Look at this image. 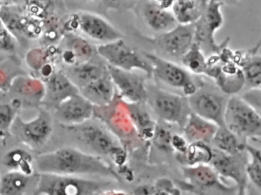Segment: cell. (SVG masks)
Listing matches in <instances>:
<instances>
[{"label":"cell","instance_id":"15","mask_svg":"<svg viewBox=\"0 0 261 195\" xmlns=\"http://www.w3.org/2000/svg\"><path fill=\"white\" fill-rule=\"evenodd\" d=\"M247 160L248 155L246 151L228 155L213 149V157L209 165L221 178L233 180L237 186L247 185L245 172Z\"/></svg>","mask_w":261,"mask_h":195},{"label":"cell","instance_id":"17","mask_svg":"<svg viewBox=\"0 0 261 195\" xmlns=\"http://www.w3.org/2000/svg\"><path fill=\"white\" fill-rule=\"evenodd\" d=\"M62 62L68 67L88 62L94 58L95 48L85 38L75 33L64 35L59 48Z\"/></svg>","mask_w":261,"mask_h":195},{"label":"cell","instance_id":"38","mask_svg":"<svg viewBox=\"0 0 261 195\" xmlns=\"http://www.w3.org/2000/svg\"><path fill=\"white\" fill-rule=\"evenodd\" d=\"M189 143L186 141L185 137L181 136L178 134L172 135V140H171V147L172 150L175 151L178 154V156L183 155L187 149Z\"/></svg>","mask_w":261,"mask_h":195},{"label":"cell","instance_id":"9","mask_svg":"<svg viewBox=\"0 0 261 195\" xmlns=\"http://www.w3.org/2000/svg\"><path fill=\"white\" fill-rule=\"evenodd\" d=\"M219 89L206 86L204 83L188 97L191 112L218 127H224V113L228 98Z\"/></svg>","mask_w":261,"mask_h":195},{"label":"cell","instance_id":"39","mask_svg":"<svg viewBox=\"0 0 261 195\" xmlns=\"http://www.w3.org/2000/svg\"><path fill=\"white\" fill-rule=\"evenodd\" d=\"M155 191V189L154 185L143 184V185L136 187L134 189L133 195H153Z\"/></svg>","mask_w":261,"mask_h":195},{"label":"cell","instance_id":"24","mask_svg":"<svg viewBox=\"0 0 261 195\" xmlns=\"http://www.w3.org/2000/svg\"><path fill=\"white\" fill-rule=\"evenodd\" d=\"M218 126L191 113L183 127L185 138L189 143L203 142L210 144Z\"/></svg>","mask_w":261,"mask_h":195},{"label":"cell","instance_id":"2","mask_svg":"<svg viewBox=\"0 0 261 195\" xmlns=\"http://www.w3.org/2000/svg\"><path fill=\"white\" fill-rule=\"evenodd\" d=\"M77 141L87 149L86 152L103 158H111L117 165H122L126 159V151L114 133L99 122L91 120L69 126Z\"/></svg>","mask_w":261,"mask_h":195},{"label":"cell","instance_id":"28","mask_svg":"<svg viewBox=\"0 0 261 195\" xmlns=\"http://www.w3.org/2000/svg\"><path fill=\"white\" fill-rule=\"evenodd\" d=\"M20 172L9 171L2 175L0 181V195H24L34 179Z\"/></svg>","mask_w":261,"mask_h":195},{"label":"cell","instance_id":"7","mask_svg":"<svg viewBox=\"0 0 261 195\" xmlns=\"http://www.w3.org/2000/svg\"><path fill=\"white\" fill-rule=\"evenodd\" d=\"M144 55L152 67V77L166 86L182 91L185 97H190L200 86L195 83L191 73L175 62L150 53H144Z\"/></svg>","mask_w":261,"mask_h":195},{"label":"cell","instance_id":"18","mask_svg":"<svg viewBox=\"0 0 261 195\" xmlns=\"http://www.w3.org/2000/svg\"><path fill=\"white\" fill-rule=\"evenodd\" d=\"M42 82L45 89L41 103L48 107L56 109L62 101L79 93L77 87L62 71H55Z\"/></svg>","mask_w":261,"mask_h":195},{"label":"cell","instance_id":"11","mask_svg":"<svg viewBox=\"0 0 261 195\" xmlns=\"http://www.w3.org/2000/svg\"><path fill=\"white\" fill-rule=\"evenodd\" d=\"M222 7V4L209 0L201 17L194 23V42L198 44L202 51L207 48L210 55L218 54L227 45V40L218 44L215 39V33L224 24V16L221 13Z\"/></svg>","mask_w":261,"mask_h":195},{"label":"cell","instance_id":"8","mask_svg":"<svg viewBox=\"0 0 261 195\" xmlns=\"http://www.w3.org/2000/svg\"><path fill=\"white\" fill-rule=\"evenodd\" d=\"M96 51L110 66L126 71L140 70L146 73L147 77H152V67L147 59L142 57L123 39L101 44Z\"/></svg>","mask_w":261,"mask_h":195},{"label":"cell","instance_id":"44","mask_svg":"<svg viewBox=\"0 0 261 195\" xmlns=\"http://www.w3.org/2000/svg\"><path fill=\"white\" fill-rule=\"evenodd\" d=\"M153 195H170L166 191L162 190H155V193Z\"/></svg>","mask_w":261,"mask_h":195},{"label":"cell","instance_id":"14","mask_svg":"<svg viewBox=\"0 0 261 195\" xmlns=\"http://www.w3.org/2000/svg\"><path fill=\"white\" fill-rule=\"evenodd\" d=\"M194 24H178L170 31L162 33L149 41L153 42L163 54L181 60L194 43Z\"/></svg>","mask_w":261,"mask_h":195},{"label":"cell","instance_id":"33","mask_svg":"<svg viewBox=\"0 0 261 195\" xmlns=\"http://www.w3.org/2000/svg\"><path fill=\"white\" fill-rule=\"evenodd\" d=\"M16 116V109H15L11 104H0V135H6L7 131L10 132V128Z\"/></svg>","mask_w":261,"mask_h":195},{"label":"cell","instance_id":"46","mask_svg":"<svg viewBox=\"0 0 261 195\" xmlns=\"http://www.w3.org/2000/svg\"><path fill=\"white\" fill-rule=\"evenodd\" d=\"M84 1H87V2H97V1H102V0H84Z\"/></svg>","mask_w":261,"mask_h":195},{"label":"cell","instance_id":"47","mask_svg":"<svg viewBox=\"0 0 261 195\" xmlns=\"http://www.w3.org/2000/svg\"><path fill=\"white\" fill-rule=\"evenodd\" d=\"M1 178H2V175L0 174V181H1Z\"/></svg>","mask_w":261,"mask_h":195},{"label":"cell","instance_id":"5","mask_svg":"<svg viewBox=\"0 0 261 195\" xmlns=\"http://www.w3.org/2000/svg\"><path fill=\"white\" fill-rule=\"evenodd\" d=\"M152 112L165 123L174 124L183 129L189 116L188 97L156 87L147 86V99Z\"/></svg>","mask_w":261,"mask_h":195},{"label":"cell","instance_id":"21","mask_svg":"<svg viewBox=\"0 0 261 195\" xmlns=\"http://www.w3.org/2000/svg\"><path fill=\"white\" fill-rule=\"evenodd\" d=\"M79 94L94 107H103L112 103L116 97V88L108 72L97 80L79 90Z\"/></svg>","mask_w":261,"mask_h":195},{"label":"cell","instance_id":"26","mask_svg":"<svg viewBox=\"0 0 261 195\" xmlns=\"http://www.w3.org/2000/svg\"><path fill=\"white\" fill-rule=\"evenodd\" d=\"M207 4L204 0H175L171 11L178 24H194L201 17Z\"/></svg>","mask_w":261,"mask_h":195},{"label":"cell","instance_id":"29","mask_svg":"<svg viewBox=\"0 0 261 195\" xmlns=\"http://www.w3.org/2000/svg\"><path fill=\"white\" fill-rule=\"evenodd\" d=\"M210 144L223 153L234 155L245 151V145L236 135L224 127H218Z\"/></svg>","mask_w":261,"mask_h":195},{"label":"cell","instance_id":"34","mask_svg":"<svg viewBox=\"0 0 261 195\" xmlns=\"http://www.w3.org/2000/svg\"><path fill=\"white\" fill-rule=\"evenodd\" d=\"M152 138H153L154 143H155V145L159 148H161L163 150L172 149V147H171L172 135H171L169 131L166 130L164 128L156 125L155 132H154V135Z\"/></svg>","mask_w":261,"mask_h":195},{"label":"cell","instance_id":"45","mask_svg":"<svg viewBox=\"0 0 261 195\" xmlns=\"http://www.w3.org/2000/svg\"><path fill=\"white\" fill-rule=\"evenodd\" d=\"M6 93L4 92V91H0V101L3 100V99L5 97Z\"/></svg>","mask_w":261,"mask_h":195},{"label":"cell","instance_id":"19","mask_svg":"<svg viewBox=\"0 0 261 195\" xmlns=\"http://www.w3.org/2000/svg\"><path fill=\"white\" fill-rule=\"evenodd\" d=\"M20 9L14 6L0 8V20L13 35H24L27 38H37L42 33V25L36 18L24 15Z\"/></svg>","mask_w":261,"mask_h":195},{"label":"cell","instance_id":"35","mask_svg":"<svg viewBox=\"0 0 261 195\" xmlns=\"http://www.w3.org/2000/svg\"><path fill=\"white\" fill-rule=\"evenodd\" d=\"M14 36L0 22V51L13 52L15 49Z\"/></svg>","mask_w":261,"mask_h":195},{"label":"cell","instance_id":"22","mask_svg":"<svg viewBox=\"0 0 261 195\" xmlns=\"http://www.w3.org/2000/svg\"><path fill=\"white\" fill-rule=\"evenodd\" d=\"M141 13L146 25L160 34L170 31L178 24L171 10H165L149 0L143 1Z\"/></svg>","mask_w":261,"mask_h":195},{"label":"cell","instance_id":"23","mask_svg":"<svg viewBox=\"0 0 261 195\" xmlns=\"http://www.w3.org/2000/svg\"><path fill=\"white\" fill-rule=\"evenodd\" d=\"M67 77L77 89L80 90L88 83L103 77L108 73L106 66L94 62L93 59L79 65L68 67L64 71Z\"/></svg>","mask_w":261,"mask_h":195},{"label":"cell","instance_id":"32","mask_svg":"<svg viewBox=\"0 0 261 195\" xmlns=\"http://www.w3.org/2000/svg\"><path fill=\"white\" fill-rule=\"evenodd\" d=\"M245 151L248 155L246 164V175L247 181L260 192L261 189V152L260 150L250 145H245Z\"/></svg>","mask_w":261,"mask_h":195},{"label":"cell","instance_id":"16","mask_svg":"<svg viewBox=\"0 0 261 195\" xmlns=\"http://www.w3.org/2000/svg\"><path fill=\"white\" fill-rule=\"evenodd\" d=\"M55 110L56 120L67 127L82 124L94 115V106L79 93L62 101Z\"/></svg>","mask_w":261,"mask_h":195},{"label":"cell","instance_id":"1","mask_svg":"<svg viewBox=\"0 0 261 195\" xmlns=\"http://www.w3.org/2000/svg\"><path fill=\"white\" fill-rule=\"evenodd\" d=\"M35 167L39 173L72 176L99 175L120 180L117 171L103 158L76 148H61L41 154L35 158Z\"/></svg>","mask_w":261,"mask_h":195},{"label":"cell","instance_id":"36","mask_svg":"<svg viewBox=\"0 0 261 195\" xmlns=\"http://www.w3.org/2000/svg\"><path fill=\"white\" fill-rule=\"evenodd\" d=\"M241 99L247 104L250 105L253 109L260 113L261 108V93L260 88L248 89L241 96Z\"/></svg>","mask_w":261,"mask_h":195},{"label":"cell","instance_id":"43","mask_svg":"<svg viewBox=\"0 0 261 195\" xmlns=\"http://www.w3.org/2000/svg\"><path fill=\"white\" fill-rule=\"evenodd\" d=\"M31 4H39V5H45L49 0H28Z\"/></svg>","mask_w":261,"mask_h":195},{"label":"cell","instance_id":"6","mask_svg":"<svg viewBox=\"0 0 261 195\" xmlns=\"http://www.w3.org/2000/svg\"><path fill=\"white\" fill-rule=\"evenodd\" d=\"M183 188L195 195H234L238 186H227L209 164L182 166Z\"/></svg>","mask_w":261,"mask_h":195},{"label":"cell","instance_id":"10","mask_svg":"<svg viewBox=\"0 0 261 195\" xmlns=\"http://www.w3.org/2000/svg\"><path fill=\"white\" fill-rule=\"evenodd\" d=\"M64 29L67 33H74V30H79L87 37L101 44L123 39V34L108 21L89 12L73 14L65 22Z\"/></svg>","mask_w":261,"mask_h":195},{"label":"cell","instance_id":"40","mask_svg":"<svg viewBox=\"0 0 261 195\" xmlns=\"http://www.w3.org/2000/svg\"><path fill=\"white\" fill-rule=\"evenodd\" d=\"M151 2L157 4L165 10H172V6H173L175 0H149Z\"/></svg>","mask_w":261,"mask_h":195},{"label":"cell","instance_id":"37","mask_svg":"<svg viewBox=\"0 0 261 195\" xmlns=\"http://www.w3.org/2000/svg\"><path fill=\"white\" fill-rule=\"evenodd\" d=\"M154 187L155 190H164L170 195H181L180 189L177 188L175 184L168 178H161L158 180Z\"/></svg>","mask_w":261,"mask_h":195},{"label":"cell","instance_id":"25","mask_svg":"<svg viewBox=\"0 0 261 195\" xmlns=\"http://www.w3.org/2000/svg\"><path fill=\"white\" fill-rule=\"evenodd\" d=\"M145 103H126L128 115L138 135L143 140H151L155 132V122L144 106Z\"/></svg>","mask_w":261,"mask_h":195},{"label":"cell","instance_id":"42","mask_svg":"<svg viewBox=\"0 0 261 195\" xmlns=\"http://www.w3.org/2000/svg\"><path fill=\"white\" fill-rule=\"evenodd\" d=\"M234 195H248L247 185L238 186V190Z\"/></svg>","mask_w":261,"mask_h":195},{"label":"cell","instance_id":"13","mask_svg":"<svg viewBox=\"0 0 261 195\" xmlns=\"http://www.w3.org/2000/svg\"><path fill=\"white\" fill-rule=\"evenodd\" d=\"M107 69L121 100L129 103H146L147 86L143 76L108 65Z\"/></svg>","mask_w":261,"mask_h":195},{"label":"cell","instance_id":"27","mask_svg":"<svg viewBox=\"0 0 261 195\" xmlns=\"http://www.w3.org/2000/svg\"><path fill=\"white\" fill-rule=\"evenodd\" d=\"M2 163L9 171L20 172L29 176L34 175L35 158L24 149H14L9 151L4 155Z\"/></svg>","mask_w":261,"mask_h":195},{"label":"cell","instance_id":"30","mask_svg":"<svg viewBox=\"0 0 261 195\" xmlns=\"http://www.w3.org/2000/svg\"><path fill=\"white\" fill-rule=\"evenodd\" d=\"M213 157V148L203 142L189 143L184 155L178 156L183 166L209 164Z\"/></svg>","mask_w":261,"mask_h":195},{"label":"cell","instance_id":"3","mask_svg":"<svg viewBox=\"0 0 261 195\" xmlns=\"http://www.w3.org/2000/svg\"><path fill=\"white\" fill-rule=\"evenodd\" d=\"M109 181L87 179L81 176L39 173L33 195H97L107 190Z\"/></svg>","mask_w":261,"mask_h":195},{"label":"cell","instance_id":"41","mask_svg":"<svg viewBox=\"0 0 261 195\" xmlns=\"http://www.w3.org/2000/svg\"><path fill=\"white\" fill-rule=\"evenodd\" d=\"M212 1L219 3L223 6H237L240 2V0H212Z\"/></svg>","mask_w":261,"mask_h":195},{"label":"cell","instance_id":"12","mask_svg":"<svg viewBox=\"0 0 261 195\" xmlns=\"http://www.w3.org/2000/svg\"><path fill=\"white\" fill-rule=\"evenodd\" d=\"M53 131V117L48 111L39 109L37 116L30 121L16 116L10 132L21 143L38 149L48 141Z\"/></svg>","mask_w":261,"mask_h":195},{"label":"cell","instance_id":"31","mask_svg":"<svg viewBox=\"0 0 261 195\" xmlns=\"http://www.w3.org/2000/svg\"><path fill=\"white\" fill-rule=\"evenodd\" d=\"M183 68L194 75L204 74L207 69V58L198 44L194 42L189 51L181 58Z\"/></svg>","mask_w":261,"mask_h":195},{"label":"cell","instance_id":"20","mask_svg":"<svg viewBox=\"0 0 261 195\" xmlns=\"http://www.w3.org/2000/svg\"><path fill=\"white\" fill-rule=\"evenodd\" d=\"M260 44L248 51L234 52V62L242 71L244 79V86L247 89L260 88L261 85V57L258 51Z\"/></svg>","mask_w":261,"mask_h":195},{"label":"cell","instance_id":"4","mask_svg":"<svg viewBox=\"0 0 261 195\" xmlns=\"http://www.w3.org/2000/svg\"><path fill=\"white\" fill-rule=\"evenodd\" d=\"M224 126L243 143L248 138H260V113L247 104L241 97L231 96L227 100L224 113Z\"/></svg>","mask_w":261,"mask_h":195},{"label":"cell","instance_id":"48","mask_svg":"<svg viewBox=\"0 0 261 195\" xmlns=\"http://www.w3.org/2000/svg\"><path fill=\"white\" fill-rule=\"evenodd\" d=\"M204 1H205L206 3H208L209 0H204Z\"/></svg>","mask_w":261,"mask_h":195}]
</instances>
